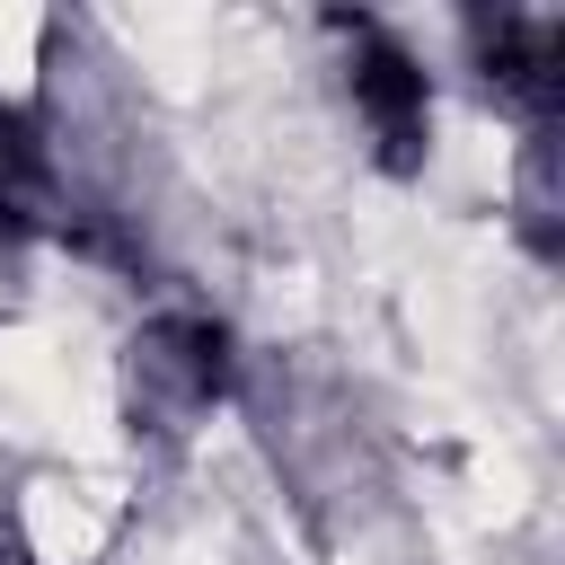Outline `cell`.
<instances>
[{"instance_id":"obj_1","label":"cell","mask_w":565,"mask_h":565,"mask_svg":"<svg viewBox=\"0 0 565 565\" xmlns=\"http://www.w3.org/2000/svg\"><path fill=\"white\" fill-rule=\"evenodd\" d=\"M230 353V335L212 327V318H159L150 335H141V380L150 388H168L177 406H203L212 388H221V362Z\"/></svg>"},{"instance_id":"obj_2","label":"cell","mask_w":565,"mask_h":565,"mask_svg":"<svg viewBox=\"0 0 565 565\" xmlns=\"http://www.w3.org/2000/svg\"><path fill=\"white\" fill-rule=\"evenodd\" d=\"M353 97H362L371 132L388 141V159H415V141H424V71H406V53H371L353 71Z\"/></svg>"}]
</instances>
